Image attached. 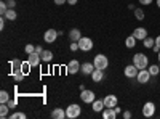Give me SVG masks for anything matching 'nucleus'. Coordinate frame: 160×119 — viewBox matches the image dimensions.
Listing matches in <instances>:
<instances>
[{"instance_id":"2f4dec72","label":"nucleus","mask_w":160,"mask_h":119,"mask_svg":"<svg viewBox=\"0 0 160 119\" xmlns=\"http://www.w3.org/2000/svg\"><path fill=\"white\" fill-rule=\"evenodd\" d=\"M7 11H8V5H7L5 2H2V3H0V13H2V15H5Z\"/></svg>"},{"instance_id":"a18cd8bd","label":"nucleus","mask_w":160,"mask_h":119,"mask_svg":"<svg viewBox=\"0 0 160 119\" xmlns=\"http://www.w3.org/2000/svg\"><path fill=\"white\" fill-rule=\"evenodd\" d=\"M157 58H158V63H160V51H158V53H157Z\"/></svg>"},{"instance_id":"a211bd4d","label":"nucleus","mask_w":160,"mask_h":119,"mask_svg":"<svg viewBox=\"0 0 160 119\" xmlns=\"http://www.w3.org/2000/svg\"><path fill=\"white\" fill-rule=\"evenodd\" d=\"M102 117H104V119H115V117H117V113H115L114 108H104Z\"/></svg>"},{"instance_id":"cd10ccee","label":"nucleus","mask_w":160,"mask_h":119,"mask_svg":"<svg viewBox=\"0 0 160 119\" xmlns=\"http://www.w3.org/2000/svg\"><path fill=\"white\" fill-rule=\"evenodd\" d=\"M135 18H136L138 21H142V19H144V11H142L141 8H135Z\"/></svg>"},{"instance_id":"7c9ffc66","label":"nucleus","mask_w":160,"mask_h":119,"mask_svg":"<svg viewBox=\"0 0 160 119\" xmlns=\"http://www.w3.org/2000/svg\"><path fill=\"white\" fill-rule=\"evenodd\" d=\"M24 117H26L24 113H13V114L10 116V119H24Z\"/></svg>"},{"instance_id":"f257e3e1","label":"nucleus","mask_w":160,"mask_h":119,"mask_svg":"<svg viewBox=\"0 0 160 119\" xmlns=\"http://www.w3.org/2000/svg\"><path fill=\"white\" fill-rule=\"evenodd\" d=\"M133 64H135L138 69H146L149 66V58L144 53H136L135 57H133Z\"/></svg>"},{"instance_id":"72a5a7b5","label":"nucleus","mask_w":160,"mask_h":119,"mask_svg":"<svg viewBox=\"0 0 160 119\" xmlns=\"http://www.w3.org/2000/svg\"><path fill=\"white\" fill-rule=\"evenodd\" d=\"M5 19H7V18L2 15V18H0V29H3V28H5Z\"/></svg>"},{"instance_id":"412c9836","label":"nucleus","mask_w":160,"mask_h":119,"mask_svg":"<svg viewBox=\"0 0 160 119\" xmlns=\"http://www.w3.org/2000/svg\"><path fill=\"white\" fill-rule=\"evenodd\" d=\"M69 39H71V41H74V42H78L80 39H82V34H80L78 29H72L69 32Z\"/></svg>"},{"instance_id":"a878e982","label":"nucleus","mask_w":160,"mask_h":119,"mask_svg":"<svg viewBox=\"0 0 160 119\" xmlns=\"http://www.w3.org/2000/svg\"><path fill=\"white\" fill-rule=\"evenodd\" d=\"M10 101V94L7 90H2L0 92V103H8Z\"/></svg>"},{"instance_id":"b1692460","label":"nucleus","mask_w":160,"mask_h":119,"mask_svg":"<svg viewBox=\"0 0 160 119\" xmlns=\"http://www.w3.org/2000/svg\"><path fill=\"white\" fill-rule=\"evenodd\" d=\"M7 19H10V21H15L16 18H18V15H16V11L15 10H13V8H8V11L5 13V15H3Z\"/></svg>"},{"instance_id":"f3484780","label":"nucleus","mask_w":160,"mask_h":119,"mask_svg":"<svg viewBox=\"0 0 160 119\" xmlns=\"http://www.w3.org/2000/svg\"><path fill=\"white\" fill-rule=\"evenodd\" d=\"M102 77H104V71H102V69H95V71L91 73L93 82H101V81H102Z\"/></svg>"},{"instance_id":"c9c22d12","label":"nucleus","mask_w":160,"mask_h":119,"mask_svg":"<svg viewBox=\"0 0 160 119\" xmlns=\"http://www.w3.org/2000/svg\"><path fill=\"white\" fill-rule=\"evenodd\" d=\"M7 5H8V8H15L16 2H15V0H8V2H7Z\"/></svg>"},{"instance_id":"58836bf2","label":"nucleus","mask_w":160,"mask_h":119,"mask_svg":"<svg viewBox=\"0 0 160 119\" xmlns=\"http://www.w3.org/2000/svg\"><path fill=\"white\" fill-rule=\"evenodd\" d=\"M35 51H37V53H40V55H42V53H43V48L40 47V45H35Z\"/></svg>"},{"instance_id":"20e7f679","label":"nucleus","mask_w":160,"mask_h":119,"mask_svg":"<svg viewBox=\"0 0 160 119\" xmlns=\"http://www.w3.org/2000/svg\"><path fill=\"white\" fill-rule=\"evenodd\" d=\"M58 35H59V31H56V29H48V31H45V34H43V41L47 42V44H53L58 39Z\"/></svg>"},{"instance_id":"bb28decb","label":"nucleus","mask_w":160,"mask_h":119,"mask_svg":"<svg viewBox=\"0 0 160 119\" xmlns=\"http://www.w3.org/2000/svg\"><path fill=\"white\" fill-rule=\"evenodd\" d=\"M148 69H149L151 76H158V73H160L158 64H151V66H148Z\"/></svg>"},{"instance_id":"dca6fc26","label":"nucleus","mask_w":160,"mask_h":119,"mask_svg":"<svg viewBox=\"0 0 160 119\" xmlns=\"http://www.w3.org/2000/svg\"><path fill=\"white\" fill-rule=\"evenodd\" d=\"M91 105H93V111H96V113H102V111H104V108H106L104 100H95Z\"/></svg>"},{"instance_id":"1a4fd4ad","label":"nucleus","mask_w":160,"mask_h":119,"mask_svg":"<svg viewBox=\"0 0 160 119\" xmlns=\"http://www.w3.org/2000/svg\"><path fill=\"white\" fill-rule=\"evenodd\" d=\"M80 64L77 60H72V61H69L68 63V66H66V69H68V74H77L78 71H80Z\"/></svg>"},{"instance_id":"473e14b6","label":"nucleus","mask_w":160,"mask_h":119,"mask_svg":"<svg viewBox=\"0 0 160 119\" xmlns=\"http://www.w3.org/2000/svg\"><path fill=\"white\" fill-rule=\"evenodd\" d=\"M71 50H72V51L80 50V48H78V42H74V41H72V44H71Z\"/></svg>"},{"instance_id":"2eb2a0df","label":"nucleus","mask_w":160,"mask_h":119,"mask_svg":"<svg viewBox=\"0 0 160 119\" xmlns=\"http://www.w3.org/2000/svg\"><path fill=\"white\" fill-rule=\"evenodd\" d=\"M21 64H22V63H21L19 60H11V61H10V66H11V74H13V76L18 74V73H22V71H21Z\"/></svg>"},{"instance_id":"ddd939ff","label":"nucleus","mask_w":160,"mask_h":119,"mask_svg":"<svg viewBox=\"0 0 160 119\" xmlns=\"http://www.w3.org/2000/svg\"><path fill=\"white\" fill-rule=\"evenodd\" d=\"M96 68H95V64H93V63H83L82 66H80V71H82L85 76H91V73Z\"/></svg>"},{"instance_id":"f8f14e48","label":"nucleus","mask_w":160,"mask_h":119,"mask_svg":"<svg viewBox=\"0 0 160 119\" xmlns=\"http://www.w3.org/2000/svg\"><path fill=\"white\" fill-rule=\"evenodd\" d=\"M28 61L31 63V66H32V68H35V66H38V64H40V61H42V57H40V53L34 51V53H31V55H29Z\"/></svg>"},{"instance_id":"39448f33","label":"nucleus","mask_w":160,"mask_h":119,"mask_svg":"<svg viewBox=\"0 0 160 119\" xmlns=\"http://www.w3.org/2000/svg\"><path fill=\"white\" fill-rule=\"evenodd\" d=\"M78 48L82 50V51H90L93 48V41L90 37H82L78 41Z\"/></svg>"},{"instance_id":"f03ea898","label":"nucleus","mask_w":160,"mask_h":119,"mask_svg":"<svg viewBox=\"0 0 160 119\" xmlns=\"http://www.w3.org/2000/svg\"><path fill=\"white\" fill-rule=\"evenodd\" d=\"M93 64H95V68L96 69H106L109 66V60H108V57L106 55H101V53H98L96 57H95V60H93Z\"/></svg>"},{"instance_id":"4c0bfd02","label":"nucleus","mask_w":160,"mask_h":119,"mask_svg":"<svg viewBox=\"0 0 160 119\" xmlns=\"http://www.w3.org/2000/svg\"><path fill=\"white\" fill-rule=\"evenodd\" d=\"M139 3H141V5H151L152 0H139Z\"/></svg>"},{"instance_id":"393cba45","label":"nucleus","mask_w":160,"mask_h":119,"mask_svg":"<svg viewBox=\"0 0 160 119\" xmlns=\"http://www.w3.org/2000/svg\"><path fill=\"white\" fill-rule=\"evenodd\" d=\"M142 42H144L142 45H144L146 48H152V47L155 45V39H152V37H149V35H148V37H146Z\"/></svg>"},{"instance_id":"423d86ee","label":"nucleus","mask_w":160,"mask_h":119,"mask_svg":"<svg viewBox=\"0 0 160 119\" xmlns=\"http://www.w3.org/2000/svg\"><path fill=\"white\" fill-rule=\"evenodd\" d=\"M154 114H155V105L152 101L144 103V106H142V116L144 117H152Z\"/></svg>"},{"instance_id":"37998d69","label":"nucleus","mask_w":160,"mask_h":119,"mask_svg":"<svg viewBox=\"0 0 160 119\" xmlns=\"http://www.w3.org/2000/svg\"><path fill=\"white\" fill-rule=\"evenodd\" d=\"M68 3H69V5H75L77 0H68Z\"/></svg>"},{"instance_id":"0eeeda50","label":"nucleus","mask_w":160,"mask_h":119,"mask_svg":"<svg viewBox=\"0 0 160 119\" xmlns=\"http://www.w3.org/2000/svg\"><path fill=\"white\" fill-rule=\"evenodd\" d=\"M138 82L139 84H148L149 81H151V73H149V69L146 68V69H139V73H138Z\"/></svg>"},{"instance_id":"79ce46f5","label":"nucleus","mask_w":160,"mask_h":119,"mask_svg":"<svg viewBox=\"0 0 160 119\" xmlns=\"http://www.w3.org/2000/svg\"><path fill=\"white\" fill-rule=\"evenodd\" d=\"M155 45H158V47H160V35H158V37H155Z\"/></svg>"},{"instance_id":"9d476101","label":"nucleus","mask_w":160,"mask_h":119,"mask_svg":"<svg viewBox=\"0 0 160 119\" xmlns=\"http://www.w3.org/2000/svg\"><path fill=\"white\" fill-rule=\"evenodd\" d=\"M125 76L128 77V79H133V77H136L138 76V73H139V69L136 68L135 64H128V66H125Z\"/></svg>"},{"instance_id":"49530a36","label":"nucleus","mask_w":160,"mask_h":119,"mask_svg":"<svg viewBox=\"0 0 160 119\" xmlns=\"http://www.w3.org/2000/svg\"><path fill=\"white\" fill-rule=\"evenodd\" d=\"M157 7L160 8V0H157Z\"/></svg>"},{"instance_id":"ea45409f","label":"nucleus","mask_w":160,"mask_h":119,"mask_svg":"<svg viewBox=\"0 0 160 119\" xmlns=\"http://www.w3.org/2000/svg\"><path fill=\"white\" fill-rule=\"evenodd\" d=\"M68 0H55V5H64Z\"/></svg>"},{"instance_id":"a19ab883","label":"nucleus","mask_w":160,"mask_h":119,"mask_svg":"<svg viewBox=\"0 0 160 119\" xmlns=\"http://www.w3.org/2000/svg\"><path fill=\"white\" fill-rule=\"evenodd\" d=\"M152 50L155 51V53H158V51H160V47H158V45H154V47H152Z\"/></svg>"},{"instance_id":"6ab92c4d","label":"nucleus","mask_w":160,"mask_h":119,"mask_svg":"<svg viewBox=\"0 0 160 119\" xmlns=\"http://www.w3.org/2000/svg\"><path fill=\"white\" fill-rule=\"evenodd\" d=\"M51 117L53 119H64L66 117V111L62 108H55L51 111Z\"/></svg>"},{"instance_id":"7ed1b4c3","label":"nucleus","mask_w":160,"mask_h":119,"mask_svg":"<svg viewBox=\"0 0 160 119\" xmlns=\"http://www.w3.org/2000/svg\"><path fill=\"white\" fill-rule=\"evenodd\" d=\"M80 113H82V110H80L78 105H69L68 108H66V117H69V119H75L80 116Z\"/></svg>"},{"instance_id":"9b49d317","label":"nucleus","mask_w":160,"mask_h":119,"mask_svg":"<svg viewBox=\"0 0 160 119\" xmlns=\"http://www.w3.org/2000/svg\"><path fill=\"white\" fill-rule=\"evenodd\" d=\"M102 100H104L106 108H115V106H117V103H118V100H117L115 95H106Z\"/></svg>"},{"instance_id":"aec40b11","label":"nucleus","mask_w":160,"mask_h":119,"mask_svg":"<svg viewBox=\"0 0 160 119\" xmlns=\"http://www.w3.org/2000/svg\"><path fill=\"white\" fill-rule=\"evenodd\" d=\"M11 108L8 106V103H0V117L2 119H5L7 116H8V111H10Z\"/></svg>"},{"instance_id":"6e6552de","label":"nucleus","mask_w":160,"mask_h":119,"mask_svg":"<svg viewBox=\"0 0 160 119\" xmlns=\"http://www.w3.org/2000/svg\"><path fill=\"white\" fill-rule=\"evenodd\" d=\"M80 98H82L83 103H93V101L96 100L95 92H93V90H82V94H80Z\"/></svg>"},{"instance_id":"f704fd0d","label":"nucleus","mask_w":160,"mask_h":119,"mask_svg":"<svg viewBox=\"0 0 160 119\" xmlns=\"http://www.w3.org/2000/svg\"><path fill=\"white\" fill-rule=\"evenodd\" d=\"M122 116H123V119H130L131 117V111H123Z\"/></svg>"},{"instance_id":"c85d7f7f","label":"nucleus","mask_w":160,"mask_h":119,"mask_svg":"<svg viewBox=\"0 0 160 119\" xmlns=\"http://www.w3.org/2000/svg\"><path fill=\"white\" fill-rule=\"evenodd\" d=\"M24 50H26V53H28V55H31V53H34V51H35V45H32V44H28Z\"/></svg>"},{"instance_id":"5701e85b","label":"nucleus","mask_w":160,"mask_h":119,"mask_svg":"<svg viewBox=\"0 0 160 119\" xmlns=\"http://www.w3.org/2000/svg\"><path fill=\"white\" fill-rule=\"evenodd\" d=\"M40 57H42V61H43V63H50V61L53 60V53H51L50 50H43V53L40 55Z\"/></svg>"},{"instance_id":"4be33fe9","label":"nucleus","mask_w":160,"mask_h":119,"mask_svg":"<svg viewBox=\"0 0 160 119\" xmlns=\"http://www.w3.org/2000/svg\"><path fill=\"white\" fill-rule=\"evenodd\" d=\"M136 42H138V41H136L135 35H128V37L125 39V45H127L128 48H133V47L136 45Z\"/></svg>"},{"instance_id":"4468645a","label":"nucleus","mask_w":160,"mask_h":119,"mask_svg":"<svg viewBox=\"0 0 160 119\" xmlns=\"http://www.w3.org/2000/svg\"><path fill=\"white\" fill-rule=\"evenodd\" d=\"M133 35L136 37V41H144V39L148 37V31H146L144 28H136L135 31H133Z\"/></svg>"},{"instance_id":"e433bc0d","label":"nucleus","mask_w":160,"mask_h":119,"mask_svg":"<svg viewBox=\"0 0 160 119\" xmlns=\"http://www.w3.org/2000/svg\"><path fill=\"white\" fill-rule=\"evenodd\" d=\"M8 106H10V108L13 110V108L16 106V100H10V101H8Z\"/></svg>"},{"instance_id":"c03bdc74","label":"nucleus","mask_w":160,"mask_h":119,"mask_svg":"<svg viewBox=\"0 0 160 119\" xmlns=\"http://www.w3.org/2000/svg\"><path fill=\"white\" fill-rule=\"evenodd\" d=\"M114 110H115V113H117V114H120V113H122V110H120V108H118V106H115V108H114Z\"/></svg>"},{"instance_id":"c756f323","label":"nucleus","mask_w":160,"mask_h":119,"mask_svg":"<svg viewBox=\"0 0 160 119\" xmlns=\"http://www.w3.org/2000/svg\"><path fill=\"white\" fill-rule=\"evenodd\" d=\"M13 77H15V81H16V82H22V81H24V77H26V74H24V73H18V74H15Z\"/></svg>"}]
</instances>
